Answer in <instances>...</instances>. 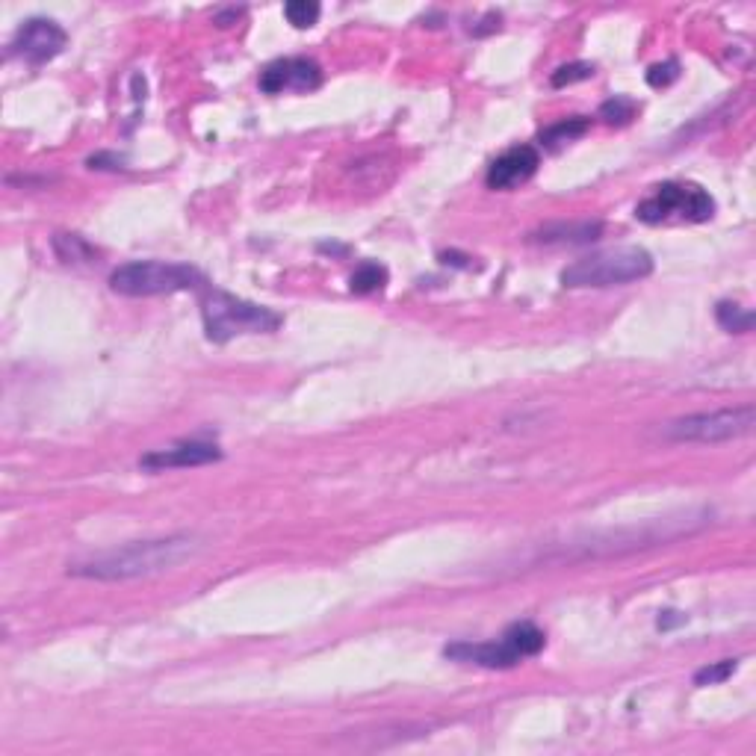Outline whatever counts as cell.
Here are the masks:
<instances>
[{"label":"cell","mask_w":756,"mask_h":756,"mask_svg":"<svg viewBox=\"0 0 756 756\" xmlns=\"http://www.w3.org/2000/svg\"><path fill=\"white\" fill-rule=\"evenodd\" d=\"M677 624H686V615H677V612H665V615L659 618V627H662V630H671V627H677Z\"/></svg>","instance_id":"obj_23"},{"label":"cell","mask_w":756,"mask_h":756,"mask_svg":"<svg viewBox=\"0 0 756 756\" xmlns=\"http://www.w3.org/2000/svg\"><path fill=\"white\" fill-rule=\"evenodd\" d=\"M387 284V269L376 263V260H367V263H361L355 272H352V278H349V287H352V293H358V296H367V293H376Z\"/></svg>","instance_id":"obj_14"},{"label":"cell","mask_w":756,"mask_h":756,"mask_svg":"<svg viewBox=\"0 0 756 756\" xmlns=\"http://www.w3.org/2000/svg\"><path fill=\"white\" fill-rule=\"evenodd\" d=\"M588 77H594V65L570 63V65H562L559 71H553L550 83H553L556 89H562V86H570V83H576V80H588Z\"/></svg>","instance_id":"obj_21"},{"label":"cell","mask_w":756,"mask_h":756,"mask_svg":"<svg viewBox=\"0 0 756 756\" xmlns=\"http://www.w3.org/2000/svg\"><path fill=\"white\" fill-rule=\"evenodd\" d=\"M715 319H718V325H721L724 331H733V334L751 331L756 322L754 311H748V308H742V305H736V302H718Z\"/></svg>","instance_id":"obj_15"},{"label":"cell","mask_w":756,"mask_h":756,"mask_svg":"<svg viewBox=\"0 0 756 756\" xmlns=\"http://www.w3.org/2000/svg\"><path fill=\"white\" fill-rule=\"evenodd\" d=\"M503 638L511 644V650H514L520 659L541 653V650H544V644H547V635H544V630H538V627H535V624H529V621L511 624V627L505 630Z\"/></svg>","instance_id":"obj_13"},{"label":"cell","mask_w":756,"mask_h":756,"mask_svg":"<svg viewBox=\"0 0 756 756\" xmlns=\"http://www.w3.org/2000/svg\"><path fill=\"white\" fill-rule=\"evenodd\" d=\"M204 275L189 263H166V260H130L113 269L110 287L119 296L145 299V296H163V293H181V290H198L204 287Z\"/></svg>","instance_id":"obj_4"},{"label":"cell","mask_w":756,"mask_h":756,"mask_svg":"<svg viewBox=\"0 0 756 756\" xmlns=\"http://www.w3.org/2000/svg\"><path fill=\"white\" fill-rule=\"evenodd\" d=\"M68 36L65 30L51 18H30L12 39V51L21 54L27 63L42 65L54 60L65 48Z\"/></svg>","instance_id":"obj_7"},{"label":"cell","mask_w":756,"mask_h":756,"mask_svg":"<svg viewBox=\"0 0 756 756\" xmlns=\"http://www.w3.org/2000/svg\"><path fill=\"white\" fill-rule=\"evenodd\" d=\"M756 426L754 405L689 414L662 426V438L674 443H724L751 435Z\"/></svg>","instance_id":"obj_5"},{"label":"cell","mask_w":756,"mask_h":756,"mask_svg":"<svg viewBox=\"0 0 756 756\" xmlns=\"http://www.w3.org/2000/svg\"><path fill=\"white\" fill-rule=\"evenodd\" d=\"M677 77H680V63H677V60H665V63L653 65V68L647 71V83H650L653 89H665V86H671Z\"/></svg>","instance_id":"obj_22"},{"label":"cell","mask_w":756,"mask_h":756,"mask_svg":"<svg viewBox=\"0 0 756 756\" xmlns=\"http://www.w3.org/2000/svg\"><path fill=\"white\" fill-rule=\"evenodd\" d=\"M222 458V449L216 443L187 441L175 443L169 449H157L139 458V467L145 470H172V467H201V464H213Z\"/></svg>","instance_id":"obj_10"},{"label":"cell","mask_w":756,"mask_h":756,"mask_svg":"<svg viewBox=\"0 0 756 756\" xmlns=\"http://www.w3.org/2000/svg\"><path fill=\"white\" fill-rule=\"evenodd\" d=\"M322 83V71L314 60L308 57H287V60H275L260 71V89L269 95L278 92H311Z\"/></svg>","instance_id":"obj_8"},{"label":"cell","mask_w":756,"mask_h":756,"mask_svg":"<svg viewBox=\"0 0 756 756\" xmlns=\"http://www.w3.org/2000/svg\"><path fill=\"white\" fill-rule=\"evenodd\" d=\"M632 116H635V101L621 98V95H615L612 101H606L600 107V119L609 122V125H627Z\"/></svg>","instance_id":"obj_20"},{"label":"cell","mask_w":756,"mask_h":756,"mask_svg":"<svg viewBox=\"0 0 756 756\" xmlns=\"http://www.w3.org/2000/svg\"><path fill=\"white\" fill-rule=\"evenodd\" d=\"M54 252L60 254V260H65V263H89V260L98 257L95 246H89L80 234H57L54 237Z\"/></svg>","instance_id":"obj_16"},{"label":"cell","mask_w":756,"mask_h":756,"mask_svg":"<svg viewBox=\"0 0 756 756\" xmlns=\"http://www.w3.org/2000/svg\"><path fill=\"white\" fill-rule=\"evenodd\" d=\"M653 272V257L641 246H618L606 252L579 257L562 272V284L570 290L588 287H618L641 281Z\"/></svg>","instance_id":"obj_2"},{"label":"cell","mask_w":756,"mask_h":756,"mask_svg":"<svg viewBox=\"0 0 756 756\" xmlns=\"http://www.w3.org/2000/svg\"><path fill=\"white\" fill-rule=\"evenodd\" d=\"M201 316H204V331L207 340L213 343H228L240 334H269L281 328L284 316L254 305L246 299H237L225 290H207L201 296Z\"/></svg>","instance_id":"obj_3"},{"label":"cell","mask_w":756,"mask_h":756,"mask_svg":"<svg viewBox=\"0 0 756 756\" xmlns=\"http://www.w3.org/2000/svg\"><path fill=\"white\" fill-rule=\"evenodd\" d=\"M319 3L316 0H290L287 6H284V15H287V21L293 24V27H299V30H305V27H314L316 18H319Z\"/></svg>","instance_id":"obj_18"},{"label":"cell","mask_w":756,"mask_h":756,"mask_svg":"<svg viewBox=\"0 0 756 756\" xmlns=\"http://www.w3.org/2000/svg\"><path fill=\"white\" fill-rule=\"evenodd\" d=\"M240 12H243V9H228V12H219V15H216V24H219V27H228V21H231V18H240Z\"/></svg>","instance_id":"obj_24"},{"label":"cell","mask_w":756,"mask_h":756,"mask_svg":"<svg viewBox=\"0 0 756 756\" xmlns=\"http://www.w3.org/2000/svg\"><path fill=\"white\" fill-rule=\"evenodd\" d=\"M600 234H603V222H570V225L553 222L535 231L529 240L544 243V246H585V243L600 240Z\"/></svg>","instance_id":"obj_12"},{"label":"cell","mask_w":756,"mask_h":756,"mask_svg":"<svg viewBox=\"0 0 756 756\" xmlns=\"http://www.w3.org/2000/svg\"><path fill=\"white\" fill-rule=\"evenodd\" d=\"M715 213V201L712 195L697 184H677L668 181L650 198H644L635 207V216L647 225H659L668 219H683V222H706Z\"/></svg>","instance_id":"obj_6"},{"label":"cell","mask_w":756,"mask_h":756,"mask_svg":"<svg viewBox=\"0 0 756 756\" xmlns=\"http://www.w3.org/2000/svg\"><path fill=\"white\" fill-rule=\"evenodd\" d=\"M739 671V659H721L715 665H706L694 674V686H715V683H724L730 680L733 674Z\"/></svg>","instance_id":"obj_19"},{"label":"cell","mask_w":756,"mask_h":756,"mask_svg":"<svg viewBox=\"0 0 756 756\" xmlns=\"http://www.w3.org/2000/svg\"><path fill=\"white\" fill-rule=\"evenodd\" d=\"M446 659L455 662H470L479 668H514L520 662V656L511 650V644L500 638V641H455L446 650Z\"/></svg>","instance_id":"obj_11"},{"label":"cell","mask_w":756,"mask_h":756,"mask_svg":"<svg viewBox=\"0 0 756 756\" xmlns=\"http://www.w3.org/2000/svg\"><path fill=\"white\" fill-rule=\"evenodd\" d=\"M588 127H591V122H588V119H582V116H576V119H565V122H559V125L547 127V130L541 133V142H544L547 148H556V145H562V142H573V139L585 136V133H588Z\"/></svg>","instance_id":"obj_17"},{"label":"cell","mask_w":756,"mask_h":756,"mask_svg":"<svg viewBox=\"0 0 756 756\" xmlns=\"http://www.w3.org/2000/svg\"><path fill=\"white\" fill-rule=\"evenodd\" d=\"M198 550H201V541L187 532L169 535V538H151V541H130V544L92 553L68 565V573L80 579H98V582H125V579L154 576V573L184 565Z\"/></svg>","instance_id":"obj_1"},{"label":"cell","mask_w":756,"mask_h":756,"mask_svg":"<svg viewBox=\"0 0 756 756\" xmlns=\"http://www.w3.org/2000/svg\"><path fill=\"white\" fill-rule=\"evenodd\" d=\"M538 166H541V154L535 145H514L491 163L485 181L491 189H511L529 181L538 172Z\"/></svg>","instance_id":"obj_9"}]
</instances>
